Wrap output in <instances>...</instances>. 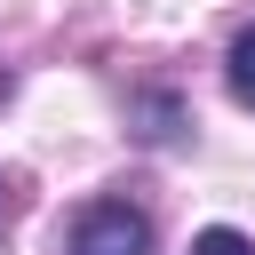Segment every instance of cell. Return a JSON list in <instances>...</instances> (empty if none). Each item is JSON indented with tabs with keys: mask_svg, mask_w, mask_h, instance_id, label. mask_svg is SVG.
<instances>
[{
	"mask_svg": "<svg viewBox=\"0 0 255 255\" xmlns=\"http://www.w3.org/2000/svg\"><path fill=\"white\" fill-rule=\"evenodd\" d=\"M191 255H255V239H247V231H231V223H207V231L191 239Z\"/></svg>",
	"mask_w": 255,
	"mask_h": 255,
	"instance_id": "3",
	"label": "cell"
},
{
	"mask_svg": "<svg viewBox=\"0 0 255 255\" xmlns=\"http://www.w3.org/2000/svg\"><path fill=\"white\" fill-rule=\"evenodd\" d=\"M72 255H151V223L128 199H96L72 223Z\"/></svg>",
	"mask_w": 255,
	"mask_h": 255,
	"instance_id": "1",
	"label": "cell"
},
{
	"mask_svg": "<svg viewBox=\"0 0 255 255\" xmlns=\"http://www.w3.org/2000/svg\"><path fill=\"white\" fill-rule=\"evenodd\" d=\"M223 72H231V96H239V104H255V24L231 40V64H223Z\"/></svg>",
	"mask_w": 255,
	"mask_h": 255,
	"instance_id": "2",
	"label": "cell"
},
{
	"mask_svg": "<svg viewBox=\"0 0 255 255\" xmlns=\"http://www.w3.org/2000/svg\"><path fill=\"white\" fill-rule=\"evenodd\" d=\"M0 231H8V191H0Z\"/></svg>",
	"mask_w": 255,
	"mask_h": 255,
	"instance_id": "4",
	"label": "cell"
}]
</instances>
